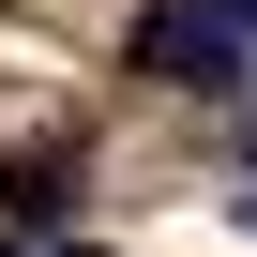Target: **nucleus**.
<instances>
[{
    "label": "nucleus",
    "instance_id": "f03ea898",
    "mask_svg": "<svg viewBox=\"0 0 257 257\" xmlns=\"http://www.w3.org/2000/svg\"><path fill=\"white\" fill-rule=\"evenodd\" d=\"M76 182H91V152H76V137H31L16 167H0V227H61Z\"/></svg>",
    "mask_w": 257,
    "mask_h": 257
},
{
    "label": "nucleus",
    "instance_id": "20e7f679",
    "mask_svg": "<svg viewBox=\"0 0 257 257\" xmlns=\"http://www.w3.org/2000/svg\"><path fill=\"white\" fill-rule=\"evenodd\" d=\"M0 257H16V227H0Z\"/></svg>",
    "mask_w": 257,
    "mask_h": 257
},
{
    "label": "nucleus",
    "instance_id": "f257e3e1",
    "mask_svg": "<svg viewBox=\"0 0 257 257\" xmlns=\"http://www.w3.org/2000/svg\"><path fill=\"white\" fill-rule=\"evenodd\" d=\"M137 76H167V91H242V31L212 16V0H152V16H137Z\"/></svg>",
    "mask_w": 257,
    "mask_h": 257
},
{
    "label": "nucleus",
    "instance_id": "39448f33",
    "mask_svg": "<svg viewBox=\"0 0 257 257\" xmlns=\"http://www.w3.org/2000/svg\"><path fill=\"white\" fill-rule=\"evenodd\" d=\"M61 257H76V242H61Z\"/></svg>",
    "mask_w": 257,
    "mask_h": 257
},
{
    "label": "nucleus",
    "instance_id": "7ed1b4c3",
    "mask_svg": "<svg viewBox=\"0 0 257 257\" xmlns=\"http://www.w3.org/2000/svg\"><path fill=\"white\" fill-rule=\"evenodd\" d=\"M212 16H227V31H242V46H257V0H212Z\"/></svg>",
    "mask_w": 257,
    "mask_h": 257
}]
</instances>
